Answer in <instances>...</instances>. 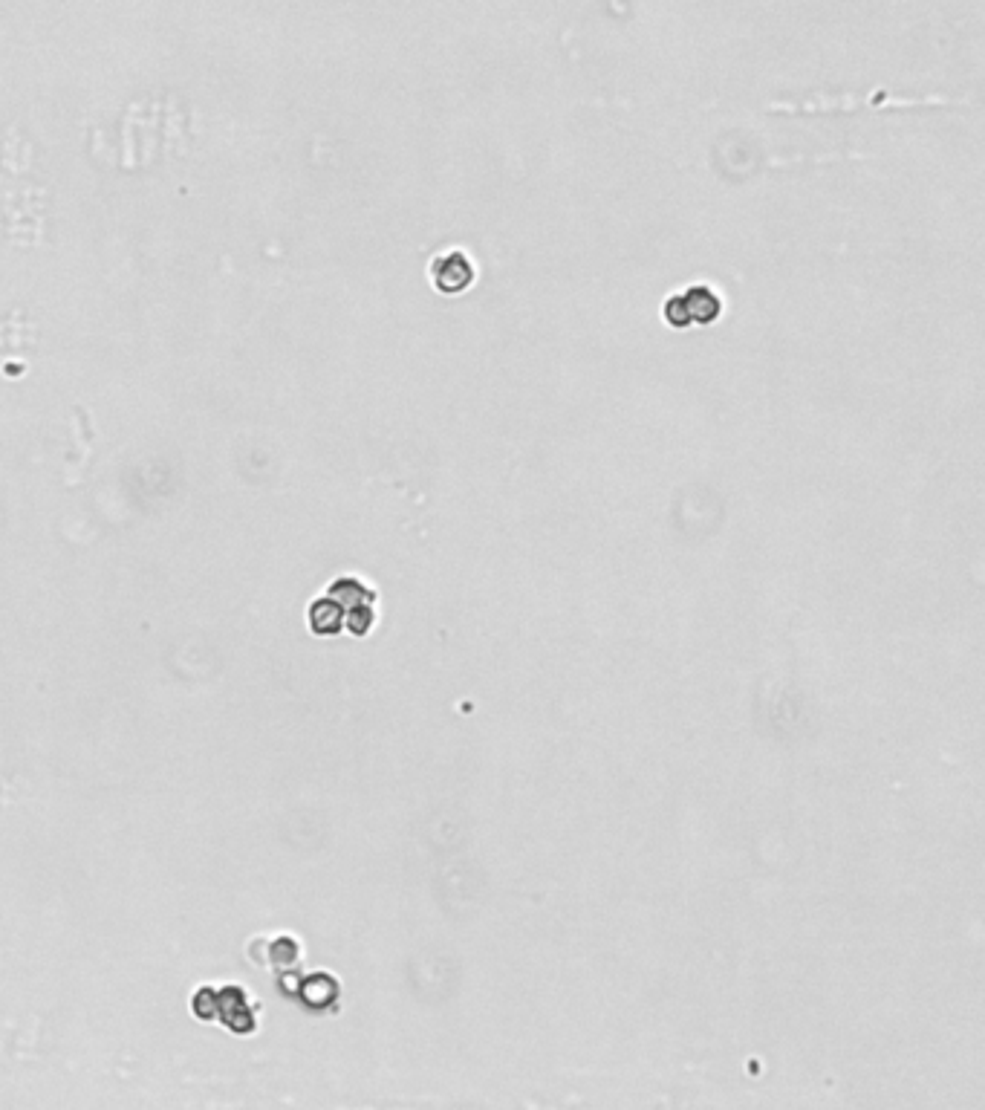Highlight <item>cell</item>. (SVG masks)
Here are the masks:
<instances>
[{
    "label": "cell",
    "instance_id": "obj_4",
    "mask_svg": "<svg viewBox=\"0 0 985 1110\" xmlns=\"http://www.w3.org/2000/svg\"><path fill=\"white\" fill-rule=\"evenodd\" d=\"M662 318H665V324H671L674 330H682V327H691V324H694L682 292H671V295L665 298V304H662Z\"/></svg>",
    "mask_w": 985,
    "mask_h": 1110
},
{
    "label": "cell",
    "instance_id": "obj_3",
    "mask_svg": "<svg viewBox=\"0 0 985 1110\" xmlns=\"http://www.w3.org/2000/svg\"><path fill=\"white\" fill-rule=\"evenodd\" d=\"M310 622L315 634H338L344 628V610L338 608L330 596L318 599L310 608Z\"/></svg>",
    "mask_w": 985,
    "mask_h": 1110
},
{
    "label": "cell",
    "instance_id": "obj_2",
    "mask_svg": "<svg viewBox=\"0 0 985 1110\" xmlns=\"http://www.w3.org/2000/svg\"><path fill=\"white\" fill-rule=\"evenodd\" d=\"M685 295V304H688V313L694 324H714L720 313H723V298L720 292L708 284H694L682 292Z\"/></svg>",
    "mask_w": 985,
    "mask_h": 1110
},
{
    "label": "cell",
    "instance_id": "obj_1",
    "mask_svg": "<svg viewBox=\"0 0 985 1110\" xmlns=\"http://www.w3.org/2000/svg\"><path fill=\"white\" fill-rule=\"evenodd\" d=\"M428 275L442 295H460L477 281V266L466 249H445L431 261Z\"/></svg>",
    "mask_w": 985,
    "mask_h": 1110
}]
</instances>
